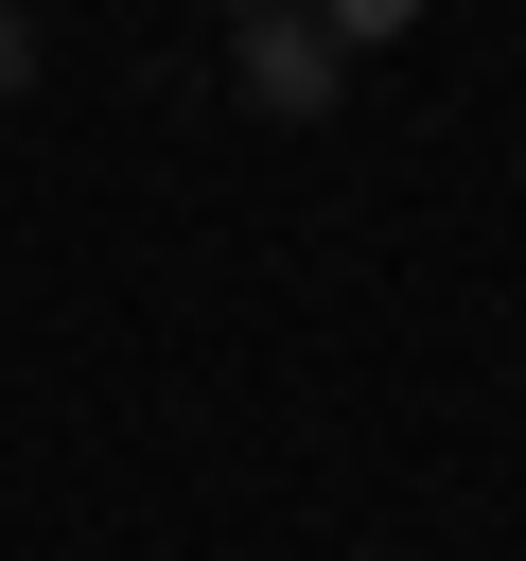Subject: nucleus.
Returning a JSON list of instances; mask_svg holds the SVG:
<instances>
[{
    "instance_id": "1",
    "label": "nucleus",
    "mask_w": 526,
    "mask_h": 561,
    "mask_svg": "<svg viewBox=\"0 0 526 561\" xmlns=\"http://www.w3.org/2000/svg\"><path fill=\"white\" fill-rule=\"evenodd\" d=\"M228 88H245L263 123H316V105L351 88V53H333L316 0H263V18H228Z\"/></svg>"
},
{
    "instance_id": "2",
    "label": "nucleus",
    "mask_w": 526,
    "mask_h": 561,
    "mask_svg": "<svg viewBox=\"0 0 526 561\" xmlns=\"http://www.w3.org/2000/svg\"><path fill=\"white\" fill-rule=\"evenodd\" d=\"M18 88H35V18L0 0V105H18Z\"/></svg>"
}]
</instances>
